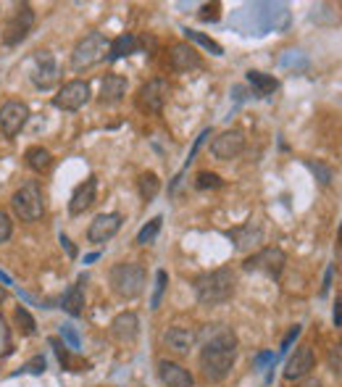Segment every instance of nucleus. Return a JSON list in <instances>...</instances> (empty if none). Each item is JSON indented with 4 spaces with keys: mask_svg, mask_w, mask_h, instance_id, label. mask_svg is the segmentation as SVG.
<instances>
[{
    "mask_svg": "<svg viewBox=\"0 0 342 387\" xmlns=\"http://www.w3.org/2000/svg\"><path fill=\"white\" fill-rule=\"evenodd\" d=\"M237 361V337L224 324H210L203 337L200 350V372L208 382H224Z\"/></svg>",
    "mask_w": 342,
    "mask_h": 387,
    "instance_id": "nucleus-1",
    "label": "nucleus"
},
{
    "mask_svg": "<svg viewBox=\"0 0 342 387\" xmlns=\"http://www.w3.org/2000/svg\"><path fill=\"white\" fill-rule=\"evenodd\" d=\"M237 277L229 267L206 271L195 280V295L200 306H222L235 295Z\"/></svg>",
    "mask_w": 342,
    "mask_h": 387,
    "instance_id": "nucleus-2",
    "label": "nucleus"
},
{
    "mask_svg": "<svg viewBox=\"0 0 342 387\" xmlns=\"http://www.w3.org/2000/svg\"><path fill=\"white\" fill-rule=\"evenodd\" d=\"M108 282H111V290L124 298V300H134L140 298L147 285V271H145L143 264L137 261H121L116 267L111 269L108 274Z\"/></svg>",
    "mask_w": 342,
    "mask_h": 387,
    "instance_id": "nucleus-3",
    "label": "nucleus"
},
{
    "mask_svg": "<svg viewBox=\"0 0 342 387\" xmlns=\"http://www.w3.org/2000/svg\"><path fill=\"white\" fill-rule=\"evenodd\" d=\"M105 55H108V40H105L100 32H90V35H84V37L74 45L71 69H74V71H84V69L100 64Z\"/></svg>",
    "mask_w": 342,
    "mask_h": 387,
    "instance_id": "nucleus-4",
    "label": "nucleus"
},
{
    "mask_svg": "<svg viewBox=\"0 0 342 387\" xmlns=\"http://www.w3.org/2000/svg\"><path fill=\"white\" fill-rule=\"evenodd\" d=\"M13 214L21 222H39L45 214V201H42V190L37 182H29L21 190H16L11 198Z\"/></svg>",
    "mask_w": 342,
    "mask_h": 387,
    "instance_id": "nucleus-5",
    "label": "nucleus"
},
{
    "mask_svg": "<svg viewBox=\"0 0 342 387\" xmlns=\"http://www.w3.org/2000/svg\"><path fill=\"white\" fill-rule=\"evenodd\" d=\"M287 267V253L282 251V248H276V245H269V248H261V251H255L253 255L245 258V264L242 269L245 271H261L266 277H282V271Z\"/></svg>",
    "mask_w": 342,
    "mask_h": 387,
    "instance_id": "nucleus-6",
    "label": "nucleus"
},
{
    "mask_svg": "<svg viewBox=\"0 0 342 387\" xmlns=\"http://www.w3.org/2000/svg\"><path fill=\"white\" fill-rule=\"evenodd\" d=\"M32 27H35V11H32V6H29V3L16 6L13 14L8 16V21H6V29H3V42H6L8 48L24 42L26 35L32 32Z\"/></svg>",
    "mask_w": 342,
    "mask_h": 387,
    "instance_id": "nucleus-7",
    "label": "nucleus"
},
{
    "mask_svg": "<svg viewBox=\"0 0 342 387\" xmlns=\"http://www.w3.org/2000/svg\"><path fill=\"white\" fill-rule=\"evenodd\" d=\"M90 98H92L90 82L71 80L53 95V106L58 108V111H79V108H84L90 103Z\"/></svg>",
    "mask_w": 342,
    "mask_h": 387,
    "instance_id": "nucleus-8",
    "label": "nucleus"
},
{
    "mask_svg": "<svg viewBox=\"0 0 342 387\" xmlns=\"http://www.w3.org/2000/svg\"><path fill=\"white\" fill-rule=\"evenodd\" d=\"M169 93L171 87L163 77L145 82L143 87H140V93H137V108L145 111V114H161L163 106H166V100H169Z\"/></svg>",
    "mask_w": 342,
    "mask_h": 387,
    "instance_id": "nucleus-9",
    "label": "nucleus"
},
{
    "mask_svg": "<svg viewBox=\"0 0 342 387\" xmlns=\"http://www.w3.org/2000/svg\"><path fill=\"white\" fill-rule=\"evenodd\" d=\"M29 121V106L21 100H8L0 106V132L6 140H13Z\"/></svg>",
    "mask_w": 342,
    "mask_h": 387,
    "instance_id": "nucleus-10",
    "label": "nucleus"
},
{
    "mask_svg": "<svg viewBox=\"0 0 342 387\" xmlns=\"http://www.w3.org/2000/svg\"><path fill=\"white\" fill-rule=\"evenodd\" d=\"M245 150V132L242 129H226L213 143H210V153L219 161H232Z\"/></svg>",
    "mask_w": 342,
    "mask_h": 387,
    "instance_id": "nucleus-11",
    "label": "nucleus"
},
{
    "mask_svg": "<svg viewBox=\"0 0 342 387\" xmlns=\"http://www.w3.org/2000/svg\"><path fill=\"white\" fill-rule=\"evenodd\" d=\"M121 214H116V211H108V214H98L95 219L90 222V229H87V240L92 242V245H103V242H108L114 235H116L118 229H121Z\"/></svg>",
    "mask_w": 342,
    "mask_h": 387,
    "instance_id": "nucleus-12",
    "label": "nucleus"
},
{
    "mask_svg": "<svg viewBox=\"0 0 342 387\" xmlns=\"http://www.w3.org/2000/svg\"><path fill=\"white\" fill-rule=\"evenodd\" d=\"M58 64H55V58H53L51 51H39L35 55V69H32V82H35V87L39 90H48L53 87L55 82H58Z\"/></svg>",
    "mask_w": 342,
    "mask_h": 387,
    "instance_id": "nucleus-13",
    "label": "nucleus"
},
{
    "mask_svg": "<svg viewBox=\"0 0 342 387\" xmlns=\"http://www.w3.org/2000/svg\"><path fill=\"white\" fill-rule=\"evenodd\" d=\"M169 64L174 71L187 74V71H195V69L203 66V58L190 42H177V45H171L169 51Z\"/></svg>",
    "mask_w": 342,
    "mask_h": 387,
    "instance_id": "nucleus-14",
    "label": "nucleus"
},
{
    "mask_svg": "<svg viewBox=\"0 0 342 387\" xmlns=\"http://www.w3.org/2000/svg\"><path fill=\"white\" fill-rule=\"evenodd\" d=\"M158 379L163 387H195V377L177 361H158Z\"/></svg>",
    "mask_w": 342,
    "mask_h": 387,
    "instance_id": "nucleus-15",
    "label": "nucleus"
},
{
    "mask_svg": "<svg viewBox=\"0 0 342 387\" xmlns=\"http://www.w3.org/2000/svg\"><path fill=\"white\" fill-rule=\"evenodd\" d=\"M316 363V356H314V348L311 345H298L295 348V353L289 356L287 366H285V379H303V377H308L311 369H314Z\"/></svg>",
    "mask_w": 342,
    "mask_h": 387,
    "instance_id": "nucleus-16",
    "label": "nucleus"
},
{
    "mask_svg": "<svg viewBox=\"0 0 342 387\" xmlns=\"http://www.w3.org/2000/svg\"><path fill=\"white\" fill-rule=\"evenodd\" d=\"M98 198V177H87L82 185H77V190L71 192V201H69V214L82 216L84 211H90Z\"/></svg>",
    "mask_w": 342,
    "mask_h": 387,
    "instance_id": "nucleus-17",
    "label": "nucleus"
},
{
    "mask_svg": "<svg viewBox=\"0 0 342 387\" xmlns=\"http://www.w3.org/2000/svg\"><path fill=\"white\" fill-rule=\"evenodd\" d=\"M111 334L116 337L118 343L132 345L140 337V319H137V314L134 311H121L118 316H114V321H111Z\"/></svg>",
    "mask_w": 342,
    "mask_h": 387,
    "instance_id": "nucleus-18",
    "label": "nucleus"
},
{
    "mask_svg": "<svg viewBox=\"0 0 342 387\" xmlns=\"http://www.w3.org/2000/svg\"><path fill=\"white\" fill-rule=\"evenodd\" d=\"M197 343V332L195 330H187V327H169L166 332H163V345L169 348L171 353H177V356H184V353H190Z\"/></svg>",
    "mask_w": 342,
    "mask_h": 387,
    "instance_id": "nucleus-19",
    "label": "nucleus"
},
{
    "mask_svg": "<svg viewBox=\"0 0 342 387\" xmlns=\"http://www.w3.org/2000/svg\"><path fill=\"white\" fill-rule=\"evenodd\" d=\"M226 237L235 242L237 251H250L253 245H258L263 240V229L255 219H248L242 227H235L226 232Z\"/></svg>",
    "mask_w": 342,
    "mask_h": 387,
    "instance_id": "nucleus-20",
    "label": "nucleus"
},
{
    "mask_svg": "<svg viewBox=\"0 0 342 387\" xmlns=\"http://www.w3.org/2000/svg\"><path fill=\"white\" fill-rule=\"evenodd\" d=\"M124 95H127V80L121 77V74H105L103 82H100V95H98V100L103 103V106H116L124 100Z\"/></svg>",
    "mask_w": 342,
    "mask_h": 387,
    "instance_id": "nucleus-21",
    "label": "nucleus"
},
{
    "mask_svg": "<svg viewBox=\"0 0 342 387\" xmlns=\"http://www.w3.org/2000/svg\"><path fill=\"white\" fill-rule=\"evenodd\" d=\"M245 80H248V84L253 87V93L258 95V98H269V95H274L276 90H279L276 77L263 74V71H253V69H250L248 74H245Z\"/></svg>",
    "mask_w": 342,
    "mask_h": 387,
    "instance_id": "nucleus-22",
    "label": "nucleus"
},
{
    "mask_svg": "<svg viewBox=\"0 0 342 387\" xmlns=\"http://www.w3.org/2000/svg\"><path fill=\"white\" fill-rule=\"evenodd\" d=\"M84 277L77 282V285H71L69 290H66L64 300H61V308H64L66 314H71V316H82L84 314Z\"/></svg>",
    "mask_w": 342,
    "mask_h": 387,
    "instance_id": "nucleus-23",
    "label": "nucleus"
},
{
    "mask_svg": "<svg viewBox=\"0 0 342 387\" xmlns=\"http://www.w3.org/2000/svg\"><path fill=\"white\" fill-rule=\"evenodd\" d=\"M137 37L134 35H118L114 42H108V55H105V61H118V58H127V55L137 53Z\"/></svg>",
    "mask_w": 342,
    "mask_h": 387,
    "instance_id": "nucleus-24",
    "label": "nucleus"
},
{
    "mask_svg": "<svg viewBox=\"0 0 342 387\" xmlns=\"http://www.w3.org/2000/svg\"><path fill=\"white\" fill-rule=\"evenodd\" d=\"M24 163L32 169V172H37V174L48 172V169H51V163H53L51 150H48V147H42V145H32L24 153Z\"/></svg>",
    "mask_w": 342,
    "mask_h": 387,
    "instance_id": "nucleus-25",
    "label": "nucleus"
},
{
    "mask_svg": "<svg viewBox=\"0 0 342 387\" xmlns=\"http://www.w3.org/2000/svg\"><path fill=\"white\" fill-rule=\"evenodd\" d=\"M137 190H140V198L143 201H156V195L161 192V179H158L153 172H145L140 174V179H137Z\"/></svg>",
    "mask_w": 342,
    "mask_h": 387,
    "instance_id": "nucleus-26",
    "label": "nucleus"
},
{
    "mask_svg": "<svg viewBox=\"0 0 342 387\" xmlns=\"http://www.w3.org/2000/svg\"><path fill=\"white\" fill-rule=\"evenodd\" d=\"M184 37H187V42H197V45H203L208 53L213 55H224V48L219 45L216 40H210L208 35H203V32H195V29H182Z\"/></svg>",
    "mask_w": 342,
    "mask_h": 387,
    "instance_id": "nucleus-27",
    "label": "nucleus"
},
{
    "mask_svg": "<svg viewBox=\"0 0 342 387\" xmlns=\"http://www.w3.org/2000/svg\"><path fill=\"white\" fill-rule=\"evenodd\" d=\"M161 227H163V216H153V219L137 232V245H153Z\"/></svg>",
    "mask_w": 342,
    "mask_h": 387,
    "instance_id": "nucleus-28",
    "label": "nucleus"
},
{
    "mask_svg": "<svg viewBox=\"0 0 342 387\" xmlns=\"http://www.w3.org/2000/svg\"><path fill=\"white\" fill-rule=\"evenodd\" d=\"M13 319H16V327L21 330V334H35V332H37V324H35V319H32V314H29V311H26L24 306L16 308Z\"/></svg>",
    "mask_w": 342,
    "mask_h": 387,
    "instance_id": "nucleus-29",
    "label": "nucleus"
},
{
    "mask_svg": "<svg viewBox=\"0 0 342 387\" xmlns=\"http://www.w3.org/2000/svg\"><path fill=\"white\" fill-rule=\"evenodd\" d=\"M222 185H224L222 177L216 172H197V177H195L197 190H219Z\"/></svg>",
    "mask_w": 342,
    "mask_h": 387,
    "instance_id": "nucleus-30",
    "label": "nucleus"
},
{
    "mask_svg": "<svg viewBox=\"0 0 342 387\" xmlns=\"http://www.w3.org/2000/svg\"><path fill=\"white\" fill-rule=\"evenodd\" d=\"M166 285H169V274L163 271V269H158L156 271V290H153V298H150V308L156 311L161 306V298L166 293Z\"/></svg>",
    "mask_w": 342,
    "mask_h": 387,
    "instance_id": "nucleus-31",
    "label": "nucleus"
},
{
    "mask_svg": "<svg viewBox=\"0 0 342 387\" xmlns=\"http://www.w3.org/2000/svg\"><path fill=\"white\" fill-rule=\"evenodd\" d=\"M327 363H329V369H332V374L342 377V343H337V345L329 348Z\"/></svg>",
    "mask_w": 342,
    "mask_h": 387,
    "instance_id": "nucleus-32",
    "label": "nucleus"
},
{
    "mask_svg": "<svg viewBox=\"0 0 342 387\" xmlns=\"http://www.w3.org/2000/svg\"><path fill=\"white\" fill-rule=\"evenodd\" d=\"M305 166L311 169L314 174H318V182L321 185H329L332 182V169H327L324 163H314V161H305Z\"/></svg>",
    "mask_w": 342,
    "mask_h": 387,
    "instance_id": "nucleus-33",
    "label": "nucleus"
},
{
    "mask_svg": "<svg viewBox=\"0 0 342 387\" xmlns=\"http://www.w3.org/2000/svg\"><path fill=\"white\" fill-rule=\"evenodd\" d=\"M300 332H303V327H300V324H295V327H289V332L285 334V340H282V348H279V350H282V353H287L289 348H292V343H295V340L300 337Z\"/></svg>",
    "mask_w": 342,
    "mask_h": 387,
    "instance_id": "nucleus-34",
    "label": "nucleus"
},
{
    "mask_svg": "<svg viewBox=\"0 0 342 387\" xmlns=\"http://www.w3.org/2000/svg\"><path fill=\"white\" fill-rule=\"evenodd\" d=\"M11 232H13V222H11V216L6 214V211H0V242H6L8 237H11Z\"/></svg>",
    "mask_w": 342,
    "mask_h": 387,
    "instance_id": "nucleus-35",
    "label": "nucleus"
},
{
    "mask_svg": "<svg viewBox=\"0 0 342 387\" xmlns=\"http://www.w3.org/2000/svg\"><path fill=\"white\" fill-rule=\"evenodd\" d=\"M200 21H219V3H210L200 8Z\"/></svg>",
    "mask_w": 342,
    "mask_h": 387,
    "instance_id": "nucleus-36",
    "label": "nucleus"
},
{
    "mask_svg": "<svg viewBox=\"0 0 342 387\" xmlns=\"http://www.w3.org/2000/svg\"><path fill=\"white\" fill-rule=\"evenodd\" d=\"M24 372H29V374H42L45 372V359L42 356H35V359H29L24 363Z\"/></svg>",
    "mask_w": 342,
    "mask_h": 387,
    "instance_id": "nucleus-37",
    "label": "nucleus"
},
{
    "mask_svg": "<svg viewBox=\"0 0 342 387\" xmlns=\"http://www.w3.org/2000/svg\"><path fill=\"white\" fill-rule=\"evenodd\" d=\"M61 337H64L66 343H69V348H71V350H77V348H79V337H77V332H74L71 327H61Z\"/></svg>",
    "mask_w": 342,
    "mask_h": 387,
    "instance_id": "nucleus-38",
    "label": "nucleus"
},
{
    "mask_svg": "<svg viewBox=\"0 0 342 387\" xmlns=\"http://www.w3.org/2000/svg\"><path fill=\"white\" fill-rule=\"evenodd\" d=\"M332 319H334V327H342V300L334 303V314H332Z\"/></svg>",
    "mask_w": 342,
    "mask_h": 387,
    "instance_id": "nucleus-39",
    "label": "nucleus"
},
{
    "mask_svg": "<svg viewBox=\"0 0 342 387\" xmlns=\"http://www.w3.org/2000/svg\"><path fill=\"white\" fill-rule=\"evenodd\" d=\"M61 245H64L66 251H69V255H71V258H74V255H77V248H74V245H71V240H69V237H66V235H61Z\"/></svg>",
    "mask_w": 342,
    "mask_h": 387,
    "instance_id": "nucleus-40",
    "label": "nucleus"
},
{
    "mask_svg": "<svg viewBox=\"0 0 342 387\" xmlns=\"http://www.w3.org/2000/svg\"><path fill=\"white\" fill-rule=\"evenodd\" d=\"M332 274H334V269L329 267V269H327V277H324V287H321V295H327L329 285H332Z\"/></svg>",
    "mask_w": 342,
    "mask_h": 387,
    "instance_id": "nucleus-41",
    "label": "nucleus"
},
{
    "mask_svg": "<svg viewBox=\"0 0 342 387\" xmlns=\"http://www.w3.org/2000/svg\"><path fill=\"white\" fill-rule=\"evenodd\" d=\"M269 361H274V353H261V356L255 359V366H263V363H269Z\"/></svg>",
    "mask_w": 342,
    "mask_h": 387,
    "instance_id": "nucleus-42",
    "label": "nucleus"
},
{
    "mask_svg": "<svg viewBox=\"0 0 342 387\" xmlns=\"http://www.w3.org/2000/svg\"><path fill=\"white\" fill-rule=\"evenodd\" d=\"M300 387H324V385H321L318 379H305V382H303Z\"/></svg>",
    "mask_w": 342,
    "mask_h": 387,
    "instance_id": "nucleus-43",
    "label": "nucleus"
},
{
    "mask_svg": "<svg viewBox=\"0 0 342 387\" xmlns=\"http://www.w3.org/2000/svg\"><path fill=\"white\" fill-rule=\"evenodd\" d=\"M6 298H8V290L0 285V303H6Z\"/></svg>",
    "mask_w": 342,
    "mask_h": 387,
    "instance_id": "nucleus-44",
    "label": "nucleus"
},
{
    "mask_svg": "<svg viewBox=\"0 0 342 387\" xmlns=\"http://www.w3.org/2000/svg\"><path fill=\"white\" fill-rule=\"evenodd\" d=\"M0 280H3V285H11V277H6L3 271H0Z\"/></svg>",
    "mask_w": 342,
    "mask_h": 387,
    "instance_id": "nucleus-45",
    "label": "nucleus"
},
{
    "mask_svg": "<svg viewBox=\"0 0 342 387\" xmlns=\"http://www.w3.org/2000/svg\"><path fill=\"white\" fill-rule=\"evenodd\" d=\"M337 237H340V242H342V222H340V232H337Z\"/></svg>",
    "mask_w": 342,
    "mask_h": 387,
    "instance_id": "nucleus-46",
    "label": "nucleus"
}]
</instances>
